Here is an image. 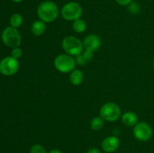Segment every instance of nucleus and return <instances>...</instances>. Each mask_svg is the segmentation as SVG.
<instances>
[{
    "label": "nucleus",
    "mask_w": 154,
    "mask_h": 153,
    "mask_svg": "<svg viewBox=\"0 0 154 153\" xmlns=\"http://www.w3.org/2000/svg\"><path fill=\"white\" fill-rule=\"evenodd\" d=\"M23 18L22 15L20 14H14L10 18L11 26L15 28H19L23 24Z\"/></svg>",
    "instance_id": "16"
},
{
    "label": "nucleus",
    "mask_w": 154,
    "mask_h": 153,
    "mask_svg": "<svg viewBox=\"0 0 154 153\" xmlns=\"http://www.w3.org/2000/svg\"><path fill=\"white\" fill-rule=\"evenodd\" d=\"M49 153H63L60 150L57 149V148H54V149H51L49 152Z\"/></svg>",
    "instance_id": "22"
},
{
    "label": "nucleus",
    "mask_w": 154,
    "mask_h": 153,
    "mask_svg": "<svg viewBox=\"0 0 154 153\" xmlns=\"http://www.w3.org/2000/svg\"><path fill=\"white\" fill-rule=\"evenodd\" d=\"M30 153H48L46 149L41 144H34L30 148Z\"/></svg>",
    "instance_id": "18"
},
{
    "label": "nucleus",
    "mask_w": 154,
    "mask_h": 153,
    "mask_svg": "<svg viewBox=\"0 0 154 153\" xmlns=\"http://www.w3.org/2000/svg\"><path fill=\"white\" fill-rule=\"evenodd\" d=\"M120 140L116 136H109L102 140L101 146L102 150L107 153H112L117 151L120 146Z\"/></svg>",
    "instance_id": "10"
},
{
    "label": "nucleus",
    "mask_w": 154,
    "mask_h": 153,
    "mask_svg": "<svg viewBox=\"0 0 154 153\" xmlns=\"http://www.w3.org/2000/svg\"><path fill=\"white\" fill-rule=\"evenodd\" d=\"M22 55H23V50L19 47V46L13 48V50H12L11 51L12 57L18 59V58H20L21 56H22Z\"/></svg>",
    "instance_id": "19"
},
{
    "label": "nucleus",
    "mask_w": 154,
    "mask_h": 153,
    "mask_svg": "<svg viewBox=\"0 0 154 153\" xmlns=\"http://www.w3.org/2000/svg\"><path fill=\"white\" fill-rule=\"evenodd\" d=\"M105 122L104 119L101 116L95 117L92 119L91 122H90V127L93 130H99L103 128Z\"/></svg>",
    "instance_id": "17"
},
{
    "label": "nucleus",
    "mask_w": 154,
    "mask_h": 153,
    "mask_svg": "<svg viewBox=\"0 0 154 153\" xmlns=\"http://www.w3.org/2000/svg\"><path fill=\"white\" fill-rule=\"evenodd\" d=\"M72 28L74 31L77 33H83L87 29V23L82 19H78L75 20L72 24Z\"/></svg>",
    "instance_id": "15"
},
{
    "label": "nucleus",
    "mask_w": 154,
    "mask_h": 153,
    "mask_svg": "<svg viewBox=\"0 0 154 153\" xmlns=\"http://www.w3.org/2000/svg\"><path fill=\"white\" fill-rule=\"evenodd\" d=\"M122 122L126 126L129 127H132V126H135V124L138 123V116L134 112H131V111H128L125 113L123 114L121 117Z\"/></svg>",
    "instance_id": "12"
},
{
    "label": "nucleus",
    "mask_w": 154,
    "mask_h": 153,
    "mask_svg": "<svg viewBox=\"0 0 154 153\" xmlns=\"http://www.w3.org/2000/svg\"><path fill=\"white\" fill-rule=\"evenodd\" d=\"M133 135L135 138L141 142H147L153 136V129L147 122H138L133 128Z\"/></svg>",
    "instance_id": "7"
},
{
    "label": "nucleus",
    "mask_w": 154,
    "mask_h": 153,
    "mask_svg": "<svg viewBox=\"0 0 154 153\" xmlns=\"http://www.w3.org/2000/svg\"><path fill=\"white\" fill-rule=\"evenodd\" d=\"M32 32L35 36H41L46 31V24L42 20H36L33 22L31 27Z\"/></svg>",
    "instance_id": "14"
},
{
    "label": "nucleus",
    "mask_w": 154,
    "mask_h": 153,
    "mask_svg": "<svg viewBox=\"0 0 154 153\" xmlns=\"http://www.w3.org/2000/svg\"><path fill=\"white\" fill-rule=\"evenodd\" d=\"M100 116L108 122H116L121 116V110L117 104L108 102L101 107Z\"/></svg>",
    "instance_id": "5"
},
{
    "label": "nucleus",
    "mask_w": 154,
    "mask_h": 153,
    "mask_svg": "<svg viewBox=\"0 0 154 153\" xmlns=\"http://www.w3.org/2000/svg\"><path fill=\"white\" fill-rule=\"evenodd\" d=\"M84 74L79 69H75L70 73L69 80L74 86H79L84 81Z\"/></svg>",
    "instance_id": "13"
},
{
    "label": "nucleus",
    "mask_w": 154,
    "mask_h": 153,
    "mask_svg": "<svg viewBox=\"0 0 154 153\" xmlns=\"http://www.w3.org/2000/svg\"><path fill=\"white\" fill-rule=\"evenodd\" d=\"M61 16L68 21H75L82 16L83 8L78 2H69L65 4L61 9Z\"/></svg>",
    "instance_id": "4"
},
{
    "label": "nucleus",
    "mask_w": 154,
    "mask_h": 153,
    "mask_svg": "<svg viewBox=\"0 0 154 153\" xmlns=\"http://www.w3.org/2000/svg\"><path fill=\"white\" fill-rule=\"evenodd\" d=\"M153 69H154V59H153Z\"/></svg>",
    "instance_id": "24"
},
{
    "label": "nucleus",
    "mask_w": 154,
    "mask_h": 153,
    "mask_svg": "<svg viewBox=\"0 0 154 153\" xmlns=\"http://www.w3.org/2000/svg\"><path fill=\"white\" fill-rule=\"evenodd\" d=\"M62 47L66 54L77 56L84 51V44L79 38L74 36H66L62 41Z\"/></svg>",
    "instance_id": "2"
},
{
    "label": "nucleus",
    "mask_w": 154,
    "mask_h": 153,
    "mask_svg": "<svg viewBox=\"0 0 154 153\" xmlns=\"http://www.w3.org/2000/svg\"><path fill=\"white\" fill-rule=\"evenodd\" d=\"M116 2L121 6L129 5L132 2V0H115Z\"/></svg>",
    "instance_id": "20"
},
{
    "label": "nucleus",
    "mask_w": 154,
    "mask_h": 153,
    "mask_svg": "<svg viewBox=\"0 0 154 153\" xmlns=\"http://www.w3.org/2000/svg\"><path fill=\"white\" fill-rule=\"evenodd\" d=\"M2 40L6 46L11 48L19 46L22 41L21 35L18 30L12 26H8L3 30Z\"/></svg>",
    "instance_id": "6"
},
{
    "label": "nucleus",
    "mask_w": 154,
    "mask_h": 153,
    "mask_svg": "<svg viewBox=\"0 0 154 153\" xmlns=\"http://www.w3.org/2000/svg\"><path fill=\"white\" fill-rule=\"evenodd\" d=\"M12 2H16V3H19L20 2H22L23 0H11Z\"/></svg>",
    "instance_id": "23"
},
{
    "label": "nucleus",
    "mask_w": 154,
    "mask_h": 153,
    "mask_svg": "<svg viewBox=\"0 0 154 153\" xmlns=\"http://www.w3.org/2000/svg\"><path fill=\"white\" fill-rule=\"evenodd\" d=\"M87 153H101L100 150L97 148H95V147H93V148H90V149L87 151Z\"/></svg>",
    "instance_id": "21"
},
{
    "label": "nucleus",
    "mask_w": 154,
    "mask_h": 153,
    "mask_svg": "<svg viewBox=\"0 0 154 153\" xmlns=\"http://www.w3.org/2000/svg\"><path fill=\"white\" fill-rule=\"evenodd\" d=\"M20 68L18 59L11 56H7L0 62V73L5 76H12L17 73Z\"/></svg>",
    "instance_id": "8"
},
{
    "label": "nucleus",
    "mask_w": 154,
    "mask_h": 153,
    "mask_svg": "<svg viewBox=\"0 0 154 153\" xmlns=\"http://www.w3.org/2000/svg\"><path fill=\"white\" fill-rule=\"evenodd\" d=\"M83 44L85 50H88L94 52L100 48L102 45V40L97 34H90L85 37Z\"/></svg>",
    "instance_id": "9"
},
{
    "label": "nucleus",
    "mask_w": 154,
    "mask_h": 153,
    "mask_svg": "<svg viewBox=\"0 0 154 153\" xmlns=\"http://www.w3.org/2000/svg\"><path fill=\"white\" fill-rule=\"evenodd\" d=\"M54 66L56 69L63 74L71 73L75 69L76 62L72 56L69 54H60L54 59Z\"/></svg>",
    "instance_id": "3"
},
{
    "label": "nucleus",
    "mask_w": 154,
    "mask_h": 153,
    "mask_svg": "<svg viewBox=\"0 0 154 153\" xmlns=\"http://www.w3.org/2000/svg\"><path fill=\"white\" fill-rule=\"evenodd\" d=\"M58 6L52 1H45L38 6L37 14L39 20L45 22H52L58 17Z\"/></svg>",
    "instance_id": "1"
},
{
    "label": "nucleus",
    "mask_w": 154,
    "mask_h": 153,
    "mask_svg": "<svg viewBox=\"0 0 154 153\" xmlns=\"http://www.w3.org/2000/svg\"><path fill=\"white\" fill-rule=\"evenodd\" d=\"M93 56H94V52L88 50H85L81 54L77 56L75 58V62H76V64L80 66L85 65L92 61Z\"/></svg>",
    "instance_id": "11"
}]
</instances>
